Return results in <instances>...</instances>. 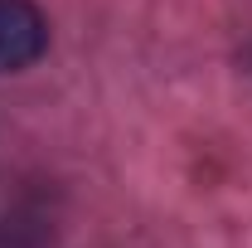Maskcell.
I'll use <instances>...</instances> for the list:
<instances>
[{
  "instance_id": "obj_1",
  "label": "cell",
  "mask_w": 252,
  "mask_h": 248,
  "mask_svg": "<svg viewBox=\"0 0 252 248\" xmlns=\"http://www.w3.org/2000/svg\"><path fill=\"white\" fill-rule=\"evenodd\" d=\"M49 49V20L30 0H0V73L30 68Z\"/></svg>"
}]
</instances>
